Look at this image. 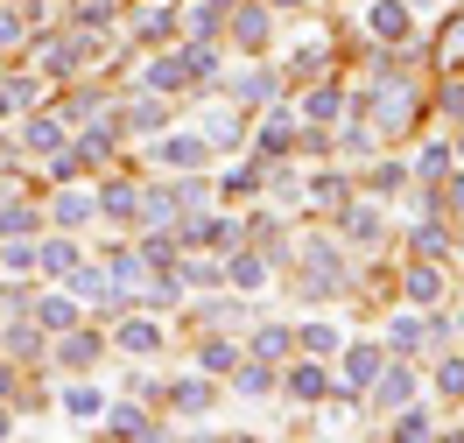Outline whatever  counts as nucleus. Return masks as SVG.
<instances>
[{
  "mask_svg": "<svg viewBox=\"0 0 464 443\" xmlns=\"http://www.w3.org/2000/svg\"><path fill=\"white\" fill-rule=\"evenodd\" d=\"M204 401H211V394H204V380H183V387H176V409H204Z\"/></svg>",
  "mask_w": 464,
  "mask_h": 443,
  "instance_id": "c756f323",
  "label": "nucleus"
},
{
  "mask_svg": "<svg viewBox=\"0 0 464 443\" xmlns=\"http://www.w3.org/2000/svg\"><path fill=\"white\" fill-rule=\"evenodd\" d=\"M106 429H113V437H162V422H148V415L127 409V401H113V409H106Z\"/></svg>",
  "mask_w": 464,
  "mask_h": 443,
  "instance_id": "f03ea898",
  "label": "nucleus"
},
{
  "mask_svg": "<svg viewBox=\"0 0 464 443\" xmlns=\"http://www.w3.org/2000/svg\"><path fill=\"white\" fill-rule=\"evenodd\" d=\"M408 29H415V22H408L401 0H380V7H373V35H380V43H408Z\"/></svg>",
  "mask_w": 464,
  "mask_h": 443,
  "instance_id": "7ed1b4c3",
  "label": "nucleus"
},
{
  "mask_svg": "<svg viewBox=\"0 0 464 443\" xmlns=\"http://www.w3.org/2000/svg\"><path fill=\"white\" fill-rule=\"evenodd\" d=\"M57 141H63V127H57L50 113H43V120H29V148H35V155H57Z\"/></svg>",
  "mask_w": 464,
  "mask_h": 443,
  "instance_id": "ddd939ff",
  "label": "nucleus"
},
{
  "mask_svg": "<svg viewBox=\"0 0 464 443\" xmlns=\"http://www.w3.org/2000/svg\"><path fill=\"white\" fill-rule=\"evenodd\" d=\"M35 317H43L50 331H71V324H78V303H71V295H50V303H43Z\"/></svg>",
  "mask_w": 464,
  "mask_h": 443,
  "instance_id": "9b49d317",
  "label": "nucleus"
},
{
  "mask_svg": "<svg viewBox=\"0 0 464 443\" xmlns=\"http://www.w3.org/2000/svg\"><path fill=\"white\" fill-rule=\"evenodd\" d=\"M43 267H50V274H78V246H71V239H50V246H43Z\"/></svg>",
  "mask_w": 464,
  "mask_h": 443,
  "instance_id": "f8f14e48",
  "label": "nucleus"
},
{
  "mask_svg": "<svg viewBox=\"0 0 464 443\" xmlns=\"http://www.w3.org/2000/svg\"><path fill=\"white\" fill-rule=\"evenodd\" d=\"M7 429H14V415H7V409H0V437H7Z\"/></svg>",
  "mask_w": 464,
  "mask_h": 443,
  "instance_id": "f704fd0d",
  "label": "nucleus"
},
{
  "mask_svg": "<svg viewBox=\"0 0 464 443\" xmlns=\"http://www.w3.org/2000/svg\"><path fill=\"white\" fill-rule=\"evenodd\" d=\"M436 387H443V394H464V359H450V366L436 373Z\"/></svg>",
  "mask_w": 464,
  "mask_h": 443,
  "instance_id": "2f4dec72",
  "label": "nucleus"
},
{
  "mask_svg": "<svg viewBox=\"0 0 464 443\" xmlns=\"http://www.w3.org/2000/svg\"><path fill=\"white\" fill-rule=\"evenodd\" d=\"M204 366H211V373H232V366H239V352H232V345H204Z\"/></svg>",
  "mask_w": 464,
  "mask_h": 443,
  "instance_id": "393cba45",
  "label": "nucleus"
},
{
  "mask_svg": "<svg viewBox=\"0 0 464 443\" xmlns=\"http://www.w3.org/2000/svg\"><path fill=\"white\" fill-rule=\"evenodd\" d=\"M282 7H295V0H282Z\"/></svg>",
  "mask_w": 464,
  "mask_h": 443,
  "instance_id": "c9c22d12",
  "label": "nucleus"
},
{
  "mask_svg": "<svg viewBox=\"0 0 464 443\" xmlns=\"http://www.w3.org/2000/svg\"><path fill=\"white\" fill-rule=\"evenodd\" d=\"M295 141V113H282V106H275V113H267V127H261V148H289Z\"/></svg>",
  "mask_w": 464,
  "mask_h": 443,
  "instance_id": "9d476101",
  "label": "nucleus"
},
{
  "mask_svg": "<svg viewBox=\"0 0 464 443\" xmlns=\"http://www.w3.org/2000/svg\"><path fill=\"white\" fill-rule=\"evenodd\" d=\"M232 35H239V50H261V43H267V14H254V7H246Z\"/></svg>",
  "mask_w": 464,
  "mask_h": 443,
  "instance_id": "2eb2a0df",
  "label": "nucleus"
},
{
  "mask_svg": "<svg viewBox=\"0 0 464 443\" xmlns=\"http://www.w3.org/2000/svg\"><path fill=\"white\" fill-rule=\"evenodd\" d=\"M29 226H35V211H29V205H14V211H0V239H7V233H29Z\"/></svg>",
  "mask_w": 464,
  "mask_h": 443,
  "instance_id": "b1692460",
  "label": "nucleus"
},
{
  "mask_svg": "<svg viewBox=\"0 0 464 443\" xmlns=\"http://www.w3.org/2000/svg\"><path fill=\"white\" fill-rule=\"evenodd\" d=\"M394 437H430V415H422V409H408L401 422H394Z\"/></svg>",
  "mask_w": 464,
  "mask_h": 443,
  "instance_id": "cd10ccee",
  "label": "nucleus"
},
{
  "mask_svg": "<svg viewBox=\"0 0 464 443\" xmlns=\"http://www.w3.org/2000/svg\"><path fill=\"white\" fill-rule=\"evenodd\" d=\"M204 134H211V148H239V134H246V127H239V113H226V106H218V113L204 120Z\"/></svg>",
  "mask_w": 464,
  "mask_h": 443,
  "instance_id": "6e6552de",
  "label": "nucleus"
},
{
  "mask_svg": "<svg viewBox=\"0 0 464 443\" xmlns=\"http://www.w3.org/2000/svg\"><path fill=\"white\" fill-rule=\"evenodd\" d=\"M303 345H310V352H331V345H338V331H331V324H310V331H303Z\"/></svg>",
  "mask_w": 464,
  "mask_h": 443,
  "instance_id": "c85d7f7f",
  "label": "nucleus"
},
{
  "mask_svg": "<svg viewBox=\"0 0 464 443\" xmlns=\"http://www.w3.org/2000/svg\"><path fill=\"white\" fill-rule=\"evenodd\" d=\"M436 289H443L436 267H408V295H415V303H436Z\"/></svg>",
  "mask_w": 464,
  "mask_h": 443,
  "instance_id": "dca6fc26",
  "label": "nucleus"
},
{
  "mask_svg": "<svg viewBox=\"0 0 464 443\" xmlns=\"http://www.w3.org/2000/svg\"><path fill=\"white\" fill-rule=\"evenodd\" d=\"M443 205H450V211H458V218H464V177L450 183V190H443Z\"/></svg>",
  "mask_w": 464,
  "mask_h": 443,
  "instance_id": "72a5a7b5",
  "label": "nucleus"
},
{
  "mask_svg": "<svg viewBox=\"0 0 464 443\" xmlns=\"http://www.w3.org/2000/svg\"><path fill=\"white\" fill-rule=\"evenodd\" d=\"M204 155H211V141H198V134H169V141L155 148V162H162V169H198Z\"/></svg>",
  "mask_w": 464,
  "mask_h": 443,
  "instance_id": "f257e3e1",
  "label": "nucleus"
},
{
  "mask_svg": "<svg viewBox=\"0 0 464 443\" xmlns=\"http://www.w3.org/2000/svg\"><path fill=\"white\" fill-rule=\"evenodd\" d=\"M345 233H352V239H373V233H380V218H373V211H352Z\"/></svg>",
  "mask_w": 464,
  "mask_h": 443,
  "instance_id": "7c9ffc66",
  "label": "nucleus"
},
{
  "mask_svg": "<svg viewBox=\"0 0 464 443\" xmlns=\"http://www.w3.org/2000/svg\"><path fill=\"white\" fill-rule=\"evenodd\" d=\"M232 99H239V106H267V99H275V78H267V71H246V78H232Z\"/></svg>",
  "mask_w": 464,
  "mask_h": 443,
  "instance_id": "39448f33",
  "label": "nucleus"
},
{
  "mask_svg": "<svg viewBox=\"0 0 464 443\" xmlns=\"http://www.w3.org/2000/svg\"><path fill=\"white\" fill-rule=\"evenodd\" d=\"M183 85H190L183 57H162V63H148V91H183Z\"/></svg>",
  "mask_w": 464,
  "mask_h": 443,
  "instance_id": "423d86ee",
  "label": "nucleus"
},
{
  "mask_svg": "<svg viewBox=\"0 0 464 443\" xmlns=\"http://www.w3.org/2000/svg\"><path fill=\"white\" fill-rule=\"evenodd\" d=\"M267 387H275V373H267V366H246V373H239V394H267Z\"/></svg>",
  "mask_w": 464,
  "mask_h": 443,
  "instance_id": "a878e982",
  "label": "nucleus"
},
{
  "mask_svg": "<svg viewBox=\"0 0 464 443\" xmlns=\"http://www.w3.org/2000/svg\"><path fill=\"white\" fill-rule=\"evenodd\" d=\"M120 345H127V352H155L162 338H155V324H127V331H120Z\"/></svg>",
  "mask_w": 464,
  "mask_h": 443,
  "instance_id": "aec40b11",
  "label": "nucleus"
},
{
  "mask_svg": "<svg viewBox=\"0 0 464 443\" xmlns=\"http://www.w3.org/2000/svg\"><path fill=\"white\" fill-rule=\"evenodd\" d=\"M345 380H352V387L380 380V352H373V345H352V352H345Z\"/></svg>",
  "mask_w": 464,
  "mask_h": 443,
  "instance_id": "0eeeda50",
  "label": "nucleus"
},
{
  "mask_svg": "<svg viewBox=\"0 0 464 443\" xmlns=\"http://www.w3.org/2000/svg\"><path fill=\"white\" fill-rule=\"evenodd\" d=\"M63 409L71 415H99V394H92V387H63Z\"/></svg>",
  "mask_w": 464,
  "mask_h": 443,
  "instance_id": "5701e85b",
  "label": "nucleus"
},
{
  "mask_svg": "<svg viewBox=\"0 0 464 443\" xmlns=\"http://www.w3.org/2000/svg\"><path fill=\"white\" fill-rule=\"evenodd\" d=\"M458 155H464V141H458Z\"/></svg>",
  "mask_w": 464,
  "mask_h": 443,
  "instance_id": "e433bc0d",
  "label": "nucleus"
},
{
  "mask_svg": "<svg viewBox=\"0 0 464 443\" xmlns=\"http://www.w3.org/2000/svg\"><path fill=\"white\" fill-rule=\"evenodd\" d=\"M92 352H99V338H85V331H71V338L57 345V359H71V366H85Z\"/></svg>",
  "mask_w": 464,
  "mask_h": 443,
  "instance_id": "f3484780",
  "label": "nucleus"
},
{
  "mask_svg": "<svg viewBox=\"0 0 464 443\" xmlns=\"http://www.w3.org/2000/svg\"><path fill=\"white\" fill-rule=\"evenodd\" d=\"M232 282H239V289H261V282H267V261H232Z\"/></svg>",
  "mask_w": 464,
  "mask_h": 443,
  "instance_id": "4be33fe9",
  "label": "nucleus"
},
{
  "mask_svg": "<svg viewBox=\"0 0 464 443\" xmlns=\"http://www.w3.org/2000/svg\"><path fill=\"white\" fill-rule=\"evenodd\" d=\"M169 29H176V14H169V7H148V14H141V35H148V43H162Z\"/></svg>",
  "mask_w": 464,
  "mask_h": 443,
  "instance_id": "412c9836",
  "label": "nucleus"
},
{
  "mask_svg": "<svg viewBox=\"0 0 464 443\" xmlns=\"http://www.w3.org/2000/svg\"><path fill=\"white\" fill-rule=\"evenodd\" d=\"M141 267H148V261H134V254H113V267H106V274H113V289H134V282H141Z\"/></svg>",
  "mask_w": 464,
  "mask_h": 443,
  "instance_id": "a211bd4d",
  "label": "nucleus"
},
{
  "mask_svg": "<svg viewBox=\"0 0 464 443\" xmlns=\"http://www.w3.org/2000/svg\"><path fill=\"white\" fill-rule=\"evenodd\" d=\"M0 43H22V14H0Z\"/></svg>",
  "mask_w": 464,
  "mask_h": 443,
  "instance_id": "473e14b6",
  "label": "nucleus"
},
{
  "mask_svg": "<svg viewBox=\"0 0 464 443\" xmlns=\"http://www.w3.org/2000/svg\"><path fill=\"white\" fill-rule=\"evenodd\" d=\"M408 394H415V373H408V366H394V373L380 380V409H401Z\"/></svg>",
  "mask_w": 464,
  "mask_h": 443,
  "instance_id": "1a4fd4ad",
  "label": "nucleus"
},
{
  "mask_svg": "<svg viewBox=\"0 0 464 443\" xmlns=\"http://www.w3.org/2000/svg\"><path fill=\"white\" fill-rule=\"evenodd\" d=\"M387 338H394V345H401V352H408V345L422 338V324H415V317H394V324H387Z\"/></svg>",
  "mask_w": 464,
  "mask_h": 443,
  "instance_id": "bb28decb",
  "label": "nucleus"
},
{
  "mask_svg": "<svg viewBox=\"0 0 464 443\" xmlns=\"http://www.w3.org/2000/svg\"><path fill=\"white\" fill-rule=\"evenodd\" d=\"M324 387H331V380H324L317 366H303V373H289V394H303V401H317Z\"/></svg>",
  "mask_w": 464,
  "mask_h": 443,
  "instance_id": "6ab92c4d",
  "label": "nucleus"
},
{
  "mask_svg": "<svg viewBox=\"0 0 464 443\" xmlns=\"http://www.w3.org/2000/svg\"><path fill=\"white\" fill-rule=\"evenodd\" d=\"M134 197H141V190H134V183H106V190H99V218H134Z\"/></svg>",
  "mask_w": 464,
  "mask_h": 443,
  "instance_id": "20e7f679",
  "label": "nucleus"
},
{
  "mask_svg": "<svg viewBox=\"0 0 464 443\" xmlns=\"http://www.w3.org/2000/svg\"><path fill=\"white\" fill-rule=\"evenodd\" d=\"M92 211H99L92 197H78V190H63V197H57V226H85Z\"/></svg>",
  "mask_w": 464,
  "mask_h": 443,
  "instance_id": "4468645a",
  "label": "nucleus"
}]
</instances>
